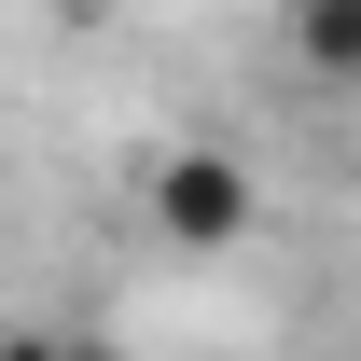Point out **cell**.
<instances>
[{
	"label": "cell",
	"mask_w": 361,
	"mask_h": 361,
	"mask_svg": "<svg viewBox=\"0 0 361 361\" xmlns=\"http://www.w3.org/2000/svg\"><path fill=\"white\" fill-rule=\"evenodd\" d=\"M139 209H153V236H167V250H236L264 195H250V167H236V153H153Z\"/></svg>",
	"instance_id": "cell-1"
},
{
	"label": "cell",
	"mask_w": 361,
	"mask_h": 361,
	"mask_svg": "<svg viewBox=\"0 0 361 361\" xmlns=\"http://www.w3.org/2000/svg\"><path fill=\"white\" fill-rule=\"evenodd\" d=\"M0 361H70V348H56V334H14V348H0Z\"/></svg>",
	"instance_id": "cell-3"
},
{
	"label": "cell",
	"mask_w": 361,
	"mask_h": 361,
	"mask_svg": "<svg viewBox=\"0 0 361 361\" xmlns=\"http://www.w3.org/2000/svg\"><path fill=\"white\" fill-rule=\"evenodd\" d=\"M292 56H306L319 84L361 97V0H292Z\"/></svg>",
	"instance_id": "cell-2"
}]
</instances>
